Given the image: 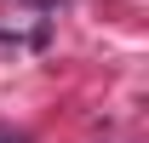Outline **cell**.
<instances>
[{
	"label": "cell",
	"instance_id": "6da1fadb",
	"mask_svg": "<svg viewBox=\"0 0 149 143\" xmlns=\"http://www.w3.org/2000/svg\"><path fill=\"white\" fill-rule=\"evenodd\" d=\"M23 6H52V0H23Z\"/></svg>",
	"mask_w": 149,
	"mask_h": 143
}]
</instances>
